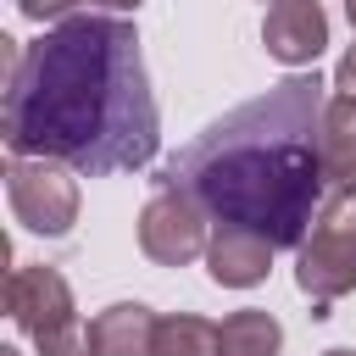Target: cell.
I'll list each match as a JSON object with an SVG mask.
<instances>
[{"label": "cell", "mask_w": 356, "mask_h": 356, "mask_svg": "<svg viewBox=\"0 0 356 356\" xmlns=\"http://www.w3.org/2000/svg\"><path fill=\"white\" fill-rule=\"evenodd\" d=\"M0 134L11 156H50L72 172H139L161 145L139 33L122 17H61L6 83Z\"/></svg>", "instance_id": "obj_1"}, {"label": "cell", "mask_w": 356, "mask_h": 356, "mask_svg": "<svg viewBox=\"0 0 356 356\" xmlns=\"http://www.w3.org/2000/svg\"><path fill=\"white\" fill-rule=\"evenodd\" d=\"M323 89L328 83L317 72H295L234 106L167 161L161 184L189 189L217 222H239L267 234L278 250H300L328 189L317 156V122L328 106Z\"/></svg>", "instance_id": "obj_2"}, {"label": "cell", "mask_w": 356, "mask_h": 356, "mask_svg": "<svg viewBox=\"0 0 356 356\" xmlns=\"http://www.w3.org/2000/svg\"><path fill=\"white\" fill-rule=\"evenodd\" d=\"M6 312L39 345V356H95L89 323H78V306H72V284L56 267H11Z\"/></svg>", "instance_id": "obj_3"}, {"label": "cell", "mask_w": 356, "mask_h": 356, "mask_svg": "<svg viewBox=\"0 0 356 356\" xmlns=\"http://www.w3.org/2000/svg\"><path fill=\"white\" fill-rule=\"evenodd\" d=\"M6 200H11V217L44 239L72 234V222H78V178L67 161H50V156H11Z\"/></svg>", "instance_id": "obj_4"}, {"label": "cell", "mask_w": 356, "mask_h": 356, "mask_svg": "<svg viewBox=\"0 0 356 356\" xmlns=\"http://www.w3.org/2000/svg\"><path fill=\"white\" fill-rule=\"evenodd\" d=\"M211 245V228H206V206L178 189V184H161L145 211H139V250L156 261V267H184L195 256H206Z\"/></svg>", "instance_id": "obj_5"}, {"label": "cell", "mask_w": 356, "mask_h": 356, "mask_svg": "<svg viewBox=\"0 0 356 356\" xmlns=\"http://www.w3.org/2000/svg\"><path fill=\"white\" fill-rule=\"evenodd\" d=\"M295 284L312 295V317H328V306L356 289V239L334 222H312L295 250Z\"/></svg>", "instance_id": "obj_6"}, {"label": "cell", "mask_w": 356, "mask_h": 356, "mask_svg": "<svg viewBox=\"0 0 356 356\" xmlns=\"http://www.w3.org/2000/svg\"><path fill=\"white\" fill-rule=\"evenodd\" d=\"M261 44L284 67H312L323 56V44H328V11L317 0H267Z\"/></svg>", "instance_id": "obj_7"}, {"label": "cell", "mask_w": 356, "mask_h": 356, "mask_svg": "<svg viewBox=\"0 0 356 356\" xmlns=\"http://www.w3.org/2000/svg\"><path fill=\"white\" fill-rule=\"evenodd\" d=\"M273 239L256 234V228H239V222H217L211 228V245H206V273L211 284L222 289H256L267 273H273Z\"/></svg>", "instance_id": "obj_8"}, {"label": "cell", "mask_w": 356, "mask_h": 356, "mask_svg": "<svg viewBox=\"0 0 356 356\" xmlns=\"http://www.w3.org/2000/svg\"><path fill=\"white\" fill-rule=\"evenodd\" d=\"M156 312L139 306V300H117L106 312L89 317V339H95V356H156Z\"/></svg>", "instance_id": "obj_9"}, {"label": "cell", "mask_w": 356, "mask_h": 356, "mask_svg": "<svg viewBox=\"0 0 356 356\" xmlns=\"http://www.w3.org/2000/svg\"><path fill=\"white\" fill-rule=\"evenodd\" d=\"M317 156H323V178L334 189H356V100L350 95H334L323 106Z\"/></svg>", "instance_id": "obj_10"}, {"label": "cell", "mask_w": 356, "mask_h": 356, "mask_svg": "<svg viewBox=\"0 0 356 356\" xmlns=\"http://www.w3.org/2000/svg\"><path fill=\"white\" fill-rule=\"evenodd\" d=\"M278 345H284L278 317L273 312H256V306L228 312L222 328H217V356H278Z\"/></svg>", "instance_id": "obj_11"}, {"label": "cell", "mask_w": 356, "mask_h": 356, "mask_svg": "<svg viewBox=\"0 0 356 356\" xmlns=\"http://www.w3.org/2000/svg\"><path fill=\"white\" fill-rule=\"evenodd\" d=\"M156 356H217V323L195 312H172L156 323Z\"/></svg>", "instance_id": "obj_12"}, {"label": "cell", "mask_w": 356, "mask_h": 356, "mask_svg": "<svg viewBox=\"0 0 356 356\" xmlns=\"http://www.w3.org/2000/svg\"><path fill=\"white\" fill-rule=\"evenodd\" d=\"M317 222H334V228H345V234L356 239V189H339L334 200H323Z\"/></svg>", "instance_id": "obj_13"}, {"label": "cell", "mask_w": 356, "mask_h": 356, "mask_svg": "<svg viewBox=\"0 0 356 356\" xmlns=\"http://www.w3.org/2000/svg\"><path fill=\"white\" fill-rule=\"evenodd\" d=\"M78 0H17V11L28 17V22H50V17H67Z\"/></svg>", "instance_id": "obj_14"}, {"label": "cell", "mask_w": 356, "mask_h": 356, "mask_svg": "<svg viewBox=\"0 0 356 356\" xmlns=\"http://www.w3.org/2000/svg\"><path fill=\"white\" fill-rule=\"evenodd\" d=\"M334 89H339V95H350V100H356V44H350V50H345V56H339V67H334Z\"/></svg>", "instance_id": "obj_15"}, {"label": "cell", "mask_w": 356, "mask_h": 356, "mask_svg": "<svg viewBox=\"0 0 356 356\" xmlns=\"http://www.w3.org/2000/svg\"><path fill=\"white\" fill-rule=\"evenodd\" d=\"M89 6H106V11H134L139 0H89Z\"/></svg>", "instance_id": "obj_16"}, {"label": "cell", "mask_w": 356, "mask_h": 356, "mask_svg": "<svg viewBox=\"0 0 356 356\" xmlns=\"http://www.w3.org/2000/svg\"><path fill=\"white\" fill-rule=\"evenodd\" d=\"M345 17H350V28H356V0H345Z\"/></svg>", "instance_id": "obj_17"}, {"label": "cell", "mask_w": 356, "mask_h": 356, "mask_svg": "<svg viewBox=\"0 0 356 356\" xmlns=\"http://www.w3.org/2000/svg\"><path fill=\"white\" fill-rule=\"evenodd\" d=\"M323 356H356V350H323Z\"/></svg>", "instance_id": "obj_18"}]
</instances>
